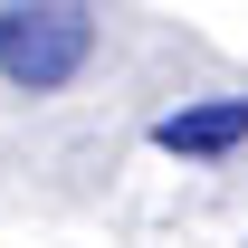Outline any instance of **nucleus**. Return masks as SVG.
<instances>
[{"instance_id":"f257e3e1","label":"nucleus","mask_w":248,"mask_h":248,"mask_svg":"<svg viewBox=\"0 0 248 248\" xmlns=\"http://www.w3.org/2000/svg\"><path fill=\"white\" fill-rule=\"evenodd\" d=\"M86 67H95L86 0H0V86L10 95H67Z\"/></svg>"},{"instance_id":"f03ea898","label":"nucleus","mask_w":248,"mask_h":248,"mask_svg":"<svg viewBox=\"0 0 248 248\" xmlns=\"http://www.w3.org/2000/svg\"><path fill=\"white\" fill-rule=\"evenodd\" d=\"M153 143H162V153H182V162H219V153H239V143H248V95H201V105H172V115L153 124Z\"/></svg>"}]
</instances>
